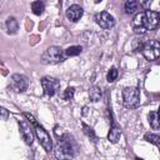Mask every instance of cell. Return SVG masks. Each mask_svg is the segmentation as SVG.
<instances>
[{
	"mask_svg": "<svg viewBox=\"0 0 160 160\" xmlns=\"http://www.w3.org/2000/svg\"><path fill=\"white\" fill-rule=\"evenodd\" d=\"M19 128H20V134H21L22 139L25 140V142L28 145H31L34 141V132H32V128L29 124V121L19 120Z\"/></svg>",
	"mask_w": 160,
	"mask_h": 160,
	"instance_id": "cell-10",
	"label": "cell"
},
{
	"mask_svg": "<svg viewBox=\"0 0 160 160\" xmlns=\"http://www.w3.org/2000/svg\"><path fill=\"white\" fill-rule=\"evenodd\" d=\"M149 124L152 129H159L160 128V118H159V114L155 112V111H151L149 114Z\"/></svg>",
	"mask_w": 160,
	"mask_h": 160,
	"instance_id": "cell-14",
	"label": "cell"
},
{
	"mask_svg": "<svg viewBox=\"0 0 160 160\" xmlns=\"http://www.w3.org/2000/svg\"><path fill=\"white\" fill-rule=\"evenodd\" d=\"M96 24L102 29H111L115 25V19L106 11H100L94 16Z\"/></svg>",
	"mask_w": 160,
	"mask_h": 160,
	"instance_id": "cell-9",
	"label": "cell"
},
{
	"mask_svg": "<svg viewBox=\"0 0 160 160\" xmlns=\"http://www.w3.org/2000/svg\"><path fill=\"white\" fill-rule=\"evenodd\" d=\"M159 21H160V15L156 11L146 10L135 15L132 20V26L134 29H144L145 31H148V30H154L158 26Z\"/></svg>",
	"mask_w": 160,
	"mask_h": 160,
	"instance_id": "cell-2",
	"label": "cell"
},
{
	"mask_svg": "<svg viewBox=\"0 0 160 160\" xmlns=\"http://www.w3.org/2000/svg\"><path fill=\"white\" fill-rule=\"evenodd\" d=\"M158 114H159V118H160V108H159V111H158Z\"/></svg>",
	"mask_w": 160,
	"mask_h": 160,
	"instance_id": "cell-26",
	"label": "cell"
},
{
	"mask_svg": "<svg viewBox=\"0 0 160 160\" xmlns=\"http://www.w3.org/2000/svg\"><path fill=\"white\" fill-rule=\"evenodd\" d=\"M135 160H142V159H140V158H135Z\"/></svg>",
	"mask_w": 160,
	"mask_h": 160,
	"instance_id": "cell-25",
	"label": "cell"
},
{
	"mask_svg": "<svg viewBox=\"0 0 160 160\" xmlns=\"http://www.w3.org/2000/svg\"><path fill=\"white\" fill-rule=\"evenodd\" d=\"M65 59H66L65 50H62L59 46H50L41 55L42 64H58V62L64 61Z\"/></svg>",
	"mask_w": 160,
	"mask_h": 160,
	"instance_id": "cell-4",
	"label": "cell"
},
{
	"mask_svg": "<svg viewBox=\"0 0 160 160\" xmlns=\"http://www.w3.org/2000/svg\"><path fill=\"white\" fill-rule=\"evenodd\" d=\"M102 92H101V89L99 86H92L90 88L89 90V96H90V100L91 101H99L100 98H101Z\"/></svg>",
	"mask_w": 160,
	"mask_h": 160,
	"instance_id": "cell-15",
	"label": "cell"
},
{
	"mask_svg": "<svg viewBox=\"0 0 160 160\" xmlns=\"http://www.w3.org/2000/svg\"><path fill=\"white\" fill-rule=\"evenodd\" d=\"M81 50H82V48L81 46H69L66 50H65V55H66V58L68 56H76V55H79L80 52H81Z\"/></svg>",
	"mask_w": 160,
	"mask_h": 160,
	"instance_id": "cell-20",
	"label": "cell"
},
{
	"mask_svg": "<svg viewBox=\"0 0 160 160\" xmlns=\"http://www.w3.org/2000/svg\"><path fill=\"white\" fill-rule=\"evenodd\" d=\"M120 135H121V130H120V128H119V126L114 122V120L111 119V128H110L109 134H108V140H109L110 142L115 144V142H118Z\"/></svg>",
	"mask_w": 160,
	"mask_h": 160,
	"instance_id": "cell-12",
	"label": "cell"
},
{
	"mask_svg": "<svg viewBox=\"0 0 160 160\" xmlns=\"http://www.w3.org/2000/svg\"><path fill=\"white\" fill-rule=\"evenodd\" d=\"M84 14V10L80 5L78 4H74V5H70L66 10V18L70 20V21H78Z\"/></svg>",
	"mask_w": 160,
	"mask_h": 160,
	"instance_id": "cell-11",
	"label": "cell"
},
{
	"mask_svg": "<svg viewBox=\"0 0 160 160\" xmlns=\"http://www.w3.org/2000/svg\"><path fill=\"white\" fill-rule=\"evenodd\" d=\"M78 151V145L76 142L66 134L59 140L58 145L54 149V154L56 160H71L74 155Z\"/></svg>",
	"mask_w": 160,
	"mask_h": 160,
	"instance_id": "cell-1",
	"label": "cell"
},
{
	"mask_svg": "<svg viewBox=\"0 0 160 160\" xmlns=\"http://www.w3.org/2000/svg\"><path fill=\"white\" fill-rule=\"evenodd\" d=\"M41 86H42V90H44L45 95L52 96L60 89V81L58 79H55V78L45 76V78L41 79Z\"/></svg>",
	"mask_w": 160,
	"mask_h": 160,
	"instance_id": "cell-7",
	"label": "cell"
},
{
	"mask_svg": "<svg viewBox=\"0 0 160 160\" xmlns=\"http://www.w3.org/2000/svg\"><path fill=\"white\" fill-rule=\"evenodd\" d=\"M24 116H25V118L30 121V124L32 125L34 132H35V135H36L39 142L41 144V146L45 149L46 152H50V151L52 150V140H51L50 135L48 134V131H46V130H45V129L36 121V119H35L31 114H29V112H24Z\"/></svg>",
	"mask_w": 160,
	"mask_h": 160,
	"instance_id": "cell-3",
	"label": "cell"
},
{
	"mask_svg": "<svg viewBox=\"0 0 160 160\" xmlns=\"http://www.w3.org/2000/svg\"><path fill=\"white\" fill-rule=\"evenodd\" d=\"M122 104L128 109H135L140 104V92L138 88L129 86L122 90Z\"/></svg>",
	"mask_w": 160,
	"mask_h": 160,
	"instance_id": "cell-5",
	"label": "cell"
},
{
	"mask_svg": "<svg viewBox=\"0 0 160 160\" xmlns=\"http://www.w3.org/2000/svg\"><path fill=\"white\" fill-rule=\"evenodd\" d=\"M138 5H139L138 1H135V0H128L125 2V11H126V14H134L138 10Z\"/></svg>",
	"mask_w": 160,
	"mask_h": 160,
	"instance_id": "cell-17",
	"label": "cell"
},
{
	"mask_svg": "<svg viewBox=\"0 0 160 160\" xmlns=\"http://www.w3.org/2000/svg\"><path fill=\"white\" fill-rule=\"evenodd\" d=\"M116 78H118V70H116V68H111V69L108 71L106 80H108L109 82H112V81L116 80Z\"/></svg>",
	"mask_w": 160,
	"mask_h": 160,
	"instance_id": "cell-21",
	"label": "cell"
},
{
	"mask_svg": "<svg viewBox=\"0 0 160 160\" xmlns=\"http://www.w3.org/2000/svg\"><path fill=\"white\" fill-rule=\"evenodd\" d=\"M144 139H145L148 142H150V144H154V145H156V146H160V136L156 135V134L146 132V134L144 135Z\"/></svg>",
	"mask_w": 160,
	"mask_h": 160,
	"instance_id": "cell-16",
	"label": "cell"
},
{
	"mask_svg": "<svg viewBox=\"0 0 160 160\" xmlns=\"http://www.w3.org/2000/svg\"><path fill=\"white\" fill-rule=\"evenodd\" d=\"M74 92H75V89H74V88H68V89L64 91L62 98H64L65 100H71V99L74 98Z\"/></svg>",
	"mask_w": 160,
	"mask_h": 160,
	"instance_id": "cell-22",
	"label": "cell"
},
{
	"mask_svg": "<svg viewBox=\"0 0 160 160\" xmlns=\"http://www.w3.org/2000/svg\"><path fill=\"white\" fill-rule=\"evenodd\" d=\"M81 125H82V131H84V134H85L89 139H91L92 141H96V135H95V132H94L92 128H90V126H89V125H86L85 122H82Z\"/></svg>",
	"mask_w": 160,
	"mask_h": 160,
	"instance_id": "cell-19",
	"label": "cell"
},
{
	"mask_svg": "<svg viewBox=\"0 0 160 160\" xmlns=\"http://www.w3.org/2000/svg\"><path fill=\"white\" fill-rule=\"evenodd\" d=\"M29 85V80L25 75L21 74H14L11 76V81H10V88L16 91V92H22L28 89Z\"/></svg>",
	"mask_w": 160,
	"mask_h": 160,
	"instance_id": "cell-8",
	"label": "cell"
},
{
	"mask_svg": "<svg viewBox=\"0 0 160 160\" xmlns=\"http://www.w3.org/2000/svg\"><path fill=\"white\" fill-rule=\"evenodd\" d=\"M142 55L149 61H155L160 58V41L158 40H149L141 48Z\"/></svg>",
	"mask_w": 160,
	"mask_h": 160,
	"instance_id": "cell-6",
	"label": "cell"
},
{
	"mask_svg": "<svg viewBox=\"0 0 160 160\" xmlns=\"http://www.w3.org/2000/svg\"><path fill=\"white\" fill-rule=\"evenodd\" d=\"M150 4H151V1H146V2H141L140 5H141V6H144V8H148Z\"/></svg>",
	"mask_w": 160,
	"mask_h": 160,
	"instance_id": "cell-24",
	"label": "cell"
},
{
	"mask_svg": "<svg viewBox=\"0 0 160 160\" xmlns=\"http://www.w3.org/2000/svg\"><path fill=\"white\" fill-rule=\"evenodd\" d=\"M44 9H45L44 2H41V1H34V2H31V10H32V12L35 15H41L44 12Z\"/></svg>",
	"mask_w": 160,
	"mask_h": 160,
	"instance_id": "cell-18",
	"label": "cell"
},
{
	"mask_svg": "<svg viewBox=\"0 0 160 160\" xmlns=\"http://www.w3.org/2000/svg\"><path fill=\"white\" fill-rule=\"evenodd\" d=\"M1 118H2V120L8 119V110L4 109V108H1Z\"/></svg>",
	"mask_w": 160,
	"mask_h": 160,
	"instance_id": "cell-23",
	"label": "cell"
},
{
	"mask_svg": "<svg viewBox=\"0 0 160 160\" xmlns=\"http://www.w3.org/2000/svg\"><path fill=\"white\" fill-rule=\"evenodd\" d=\"M6 29H8V31L10 34H15L18 31V29H19L18 20L15 18H12V16L11 18H8V20H6Z\"/></svg>",
	"mask_w": 160,
	"mask_h": 160,
	"instance_id": "cell-13",
	"label": "cell"
}]
</instances>
